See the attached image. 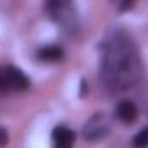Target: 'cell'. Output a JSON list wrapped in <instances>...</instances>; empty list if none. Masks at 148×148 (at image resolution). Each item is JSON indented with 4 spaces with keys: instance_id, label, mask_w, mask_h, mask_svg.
Returning a JSON list of instances; mask_svg holds the SVG:
<instances>
[{
    "instance_id": "6da1fadb",
    "label": "cell",
    "mask_w": 148,
    "mask_h": 148,
    "mask_svg": "<svg viewBox=\"0 0 148 148\" xmlns=\"http://www.w3.org/2000/svg\"><path fill=\"white\" fill-rule=\"evenodd\" d=\"M143 76V64L133 38L124 31H112L102 43L100 77L110 91L133 88Z\"/></svg>"
},
{
    "instance_id": "7a4b0ae2",
    "label": "cell",
    "mask_w": 148,
    "mask_h": 148,
    "mask_svg": "<svg viewBox=\"0 0 148 148\" xmlns=\"http://www.w3.org/2000/svg\"><path fill=\"white\" fill-rule=\"evenodd\" d=\"M29 86L26 74L16 67H0V91H24Z\"/></svg>"
},
{
    "instance_id": "3957f363",
    "label": "cell",
    "mask_w": 148,
    "mask_h": 148,
    "mask_svg": "<svg viewBox=\"0 0 148 148\" xmlns=\"http://www.w3.org/2000/svg\"><path fill=\"white\" fill-rule=\"evenodd\" d=\"M110 129V121L103 112H98L95 115H91L84 126H83V136L88 141H98L102 138H105L109 134Z\"/></svg>"
},
{
    "instance_id": "277c9868",
    "label": "cell",
    "mask_w": 148,
    "mask_h": 148,
    "mask_svg": "<svg viewBox=\"0 0 148 148\" xmlns=\"http://www.w3.org/2000/svg\"><path fill=\"white\" fill-rule=\"evenodd\" d=\"M115 114H117V119H119L121 122L131 124V122H134L136 117H138V109H136V105H134L131 100H122V102L117 105Z\"/></svg>"
},
{
    "instance_id": "5b68a950",
    "label": "cell",
    "mask_w": 148,
    "mask_h": 148,
    "mask_svg": "<svg viewBox=\"0 0 148 148\" xmlns=\"http://www.w3.org/2000/svg\"><path fill=\"white\" fill-rule=\"evenodd\" d=\"M52 140L55 143V148H71L74 143V133L66 126H57L53 129Z\"/></svg>"
},
{
    "instance_id": "8992f818",
    "label": "cell",
    "mask_w": 148,
    "mask_h": 148,
    "mask_svg": "<svg viewBox=\"0 0 148 148\" xmlns=\"http://www.w3.org/2000/svg\"><path fill=\"white\" fill-rule=\"evenodd\" d=\"M38 59L43 60V62H57L64 57V50L57 45H48V47H43L36 52Z\"/></svg>"
},
{
    "instance_id": "52a82bcc",
    "label": "cell",
    "mask_w": 148,
    "mask_h": 148,
    "mask_svg": "<svg viewBox=\"0 0 148 148\" xmlns=\"http://www.w3.org/2000/svg\"><path fill=\"white\" fill-rule=\"evenodd\" d=\"M133 147L134 148H147L148 147V127L141 129V131L133 138Z\"/></svg>"
},
{
    "instance_id": "ba28073f",
    "label": "cell",
    "mask_w": 148,
    "mask_h": 148,
    "mask_svg": "<svg viewBox=\"0 0 148 148\" xmlns=\"http://www.w3.org/2000/svg\"><path fill=\"white\" fill-rule=\"evenodd\" d=\"M71 3V0H45V7H47V12L52 10V9H57V7H62V5H67Z\"/></svg>"
},
{
    "instance_id": "9c48e42d",
    "label": "cell",
    "mask_w": 148,
    "mask_h": 148,
    "mask_svg": "<svg viewBox=\"0 0 148 148\" xmlns=\"http://www.w3.org/2000/svg\"><path fill=\"white\" fill-rule=\"evenodd\" d=\"M115 2V5H117V9L119 10H129L131 7H133V3H134V0H114Z\"/></svg>"
},
{
    "instance_id": "30bf717a",
    "label": "cell",
    "mask_w": 148,
    "mask_h": 148,
    "mask_svg": "<svg viewBox=\"0 0 148 148\" xmlns=\"http://www.w3.org/2000/svg\"><path fill=\"white\" fill-rule=\"evenodd\" d=\"M7 141H9V136H7L5 129H3V127H0V148L5 147V145H7Z\"/></svg>"
}]
</instances>
